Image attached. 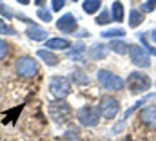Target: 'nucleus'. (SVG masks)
Masks as SVG:
<instances>
[{
	"instance_id": "1",
	"label": "nucleus",
	"mask_w": 156,
	"mask_h": 141,
	"mask_svg": "<svg viewBox=\"0 0 156 141\" xmlns=\"http://www.w3.org/2000/svg\"><path fill=\"white\" fill-rule=\"evenodd\" d=\"M125 85L133 94H142L151 89V78L144 72H131L125 80Z\"/></svg>"
},
{
	"instance_id": "2",
	"label": "nucleus",
	"mask_w": 156,
	"mask_h": 141,
	"mask_svg": "<svg viewBox=\"0 0 156 141\" xmlns=\"http://www.w3.org/2000/svg\"><path fill=\"white\" fill-rule=\"evenodd\" d=\"M49 92L55 100H64L71 92V81L66 76H51L49 78Z\"/></svg>"
},
{
	"instance_id": "3",
	"label": "nucleus",
	"mask_w": 156,
	"mask_h": 141,
	"mask_svg": "<svg viewBox=\"0 0 156 141\" xmlns=\"http://www.w3.org/2000/svg\"><path fill=\"white\" fill-rule=\"evenodd\" d=\"M73 110H71V105L64 100H55L49 103V116L55 123H64V121H69Z\"/></svg>"
},
{
	"instance_id": "4",
	"label": "nucleus",
	"mask_w": 156,
	"mask_h": 141,
	"mask_svg": "<svg viewBox=\"0 0 156 141\" xmlns=\"http://www.w3.org/2000/svg\"><path fill=\"white\" fill-rule=\"evenodd\" d=\"M15 70H16V74H18L20 78H33V76L38 74L40 67H38V62H37L35 58H31V56H22V58L16 60Z\"/></svg>"
},
{
	"instance_id": "5",
	"label": "nucleus",
	"mask_w": 156,
	"mask_h": 141,
	"mask_svg": "<svg viewBox=\"0 0 156 141\" xmlns=\"http://www.w3.org/2000/svg\"><path fill=\"white\" fill-rule=\"evenodd\" d=\"M96 78H98V83L104 89H107V91H120L125 85V81L118 74H115V72H111L107 69H100L98 74H96Z\"/></svg>"
},
{
	"instance_id": "6",
	"label": "nucleus",
	"mask_w": 156,
	"mask_h": 141,
	"mask_svg": "<svg viewBox=\"0 0 156 141\" xmlns=\"http://www.w3.org/2000/svg\"><path fill=\"white\" fill-rule=\"evenodd\" d=\"M76 118L83 127H96L100 121V110L93 105H83L82 108H78Z\"/></svg>"
},
{
	"instance_id": "7",
	"label": "nucleus",
	"mask_w": 156,
	"mask_h": 141,
	"mask_svg": "<svg viewBox=\"0 0 156 141\" xmlns=\"http://www.w3.org/2000/svg\"><path fill=\"white\" fill-rule=\"evenodd\" d=\"M98 110H100V116H104L105 119H115L120 112V101L113 96H104L100 100Z\"/></svg>"
},
{
	"instance_id": "8",
	"label": "nucleus",
	"mask_w": 156,
	"mask_h": 141,
	"mask_svg": "<svg viewBox=\"0 0 156 141\" xmlns=\"http://www.w3.org/2000/svg\"><path fill=\"white\" fill-rule=\"evenodd\" d=\"M129 56H131V62L136 65V67H142V69H147L151 67V58H149V53L145 49H142L140 45H129Z\"/></svg>"
},
{
	"instance_id": "9",
	"label": "nucleus",
	"mask_w": 156,
	"mask_h": 141,
	"mask_svg": "<svg viewBox=\"0 0 156 141\" xmlns=\"http://www.w3.org/2000/svg\"><path fill=\"white\" fill-rule=\"evenodd\" d=\"M56 27H58L64 35H71V33H75L76 27H78L75 15H73V13H66L62 18L56 20Z\"/></svg>"
},
{
	"instance_id": "10",
	"label": "nucleus",
	"mask_w": 156,
	"mask_h": 141,
	"mask_svg": "<svg viewBox=\"0 0 156 141\" xmlns=\"http://www.w3.org/2000/svg\"><path fill=\"white\" fill-rule=\"evenodd\" d=\"M140 119L147 129H156V105H149L145 108H142Z\"/></svg>"
},
{
	"instance_id": "11",
	"label": "nucleus",
	"mask_w": 156,
	"mask_h": 141,
	"mask_svg": "<svg viewBox=\"0 0 156 141\" xmlns=\"http://www.w3.org/2000/svg\"><path fill=\"white\" fill-rule=\"evenodd\" d=\"M107 53H109V47H107V43H102V42L93 43L91 49H89V56L93 60H104L107 56Z\"/></svg>"
},
{
	"instance_id": "12",
	"label": "nucleus",
	"mask_w": 156,
	"mask_h": 141,
	"mask_svg": "<svg viewBox=\"0 0 156 141\" xmlns=\"http://www.w3.org/2000/svg\"><path fill=\"white\" fill-rule=\"evenodd\" d=\"M26 35H27V38H29V40H33V42H45V40H47V31L40 29V27H37V26L27 27Z\"/></svg>"
},
{
	"instance_id": "13",
	"label": "nucleus",
	"mask_w": 156,
	"mask_h": 141,
	"mask_svg": "<svg viewBox=\"0 0 156 141\" xmlns=\"http://www.w3.org/2000/svg\"><path fill=\"white\" fill-rule=\"evenodd\" d=\"M45 47L47 49H60V51H64V49L71 47V42L66 40V38H49L45 42Z\"/></svg>"
},
{
	"instance_id": "14",
	"label": "nucleus",
	"mask_w": 156,
	"mask_h": 141,
	"mask_svg": "<svg viewBox=\"0 0 156 141\" xmlns=\"http://www.w3.org/2000/svg\"><path fill=\"white\" fill-rule=\"evenodd\" d=\"M37 56H38L42 62H45L47 65H58V56L55 54V53H51L49 49H40L38 53H37Z\"/></svg>"
},
{
	"instance_id": "15",
	"label": "nucleus",
	"mask_w": 156,
	"mask_h": 141,
	"mask_svg": "<svg viewBox=\"0 0 156 141\" xmlns=\"http://www.w3.org/2000/svg\"><path fill=\"white\" fill-rule=\"evenodd\" d=\"M83 51H85V43L83 42H76L69 51H67V58H71V60H78V58H82V54H83Z\"/></svg>"
},
{
	"instance_id": "16",
	"label": "nucleus",
	"mask_w": 156,
	"mask_h": 141,
	"mask_svg": "<svg viewBox=\"0 0 156 141\" xmlns=\"http://www.w3.org/2000/svg\"><path fill=\"white\" fill-rule=\"evenodd\" d=\"M100 7H102V0H85V2L82 4V9H83L87 15L96 13Z\"/></svg>"
},
{
	"instance_id": "17",
	"label": "nucleus",
	"mask_w": 156,
	"mask_h": 141,
	"mask_svg": "<svg viewBox=\"0 0 156 141\" xmlns=\"http://www.w3.org/2000/svg\"><path fill=\"white\" fill-rule=\"evenodd\" d=\"M111 15H113V20L115 22H122L123 20V4L122 2H113V7H111Z\"/></svg>"
},
{
	"instance_id": "18",
	"label": "nucleus",
	"mask_w": 156,
	"mask_h": 141,
	"mask_svg": "<svg viewBox=\"0 0 156 141\" xmlns=\"http://www.w3.org/2000/svg\"><path fill=\"white\" fill-rule=\"evenodd\" d=\"M109 49L115 51L116 54H125V53H129V45H127L125 42H122V40H115V42H111V43H109Z\"/></svg>"
},
{
	"instance_id": "19",
	"label": "nucleus",
	"mask_w": 156,
	"mask_h": 141,
	"mask_svg": "<svg viewBox=\"0 0 156 141\" xmlns=\"http://www.w3.org/2000/svg\"><path fill=\"white\" fill-rule=\"evenodd\" d=\"M142 22H144V13L138 11V9H133L131 11V18H129V26L131 27H138Z\"/></svg>"
},
{
	"instance_id": "20",
	"label": "nucleus",
	"mask_w": 156,
	"mask_h": 141,
	"mask_svg": "<svg viewBox=\"0 0 156 141\" xmlns=\"http://www.w3.org/2000/svg\"><path fill=\"white\" fill-rule=\"evenodd\" d=\"M71 80L76 83V85H87L89 83V76L83 72V70H75L71 74Z\"/></svg>"
},
{
	"instance_id": "21",
	"label": "nucleus",
	"mask_w": 156,
	"mask_h": 141,
	"mask_svg": "<svg viewBox=\"0 0 156 141\" xmlns=\"http://www.w3.org/2000/svg\"><path fill=\"white\" fill-rule=\"evenodd\" d=\"M125 31L122 27L118 29H107V31H102V38H123Z\"/></svg>"
},
{
	"instance_id": "22",
	"label": "nucleus",
	"mask_w": 156,
	"mask_h": 141,
	"mask_svg": "<svg viewBox=\"0 0 156 141\" xmlns=\"http://www.w3.org/2000/svg\"><path fill=\"white\" fill-rule=\"evenodd\" d=\"M111 20H113V15H111V11H109V9H104V11L96 16V24H100V26L109 24Z\"/></svg>"
},
{
	"instance_id": "23",
	"label": "nucleus",
	"mask_w": 156,
	"mask_h": 141,
	"mask_svg": "<svg viewBox=\"0 0 156 141\" xmlns=\"http://www.w3.org/2000/svg\"><path fill=\"white\" fill-rule=\"evenodd\" d=\"M0 35H7V36H15L16 29H13L9 24H5L4 20H0Z\"/></svg>"
},
{
	"instance_id": "24",
	"label": "nucleus",
	"mask_w": 156,
	"mask_h": 141,
	"mask_svg": "<svg viewBox=\"0 0 156 141\" xmlns=\"http://www.w3.org/2000/svg\"><path fill=\"white\" fill-rule=\"evenodd\" d=\"M37 16H38L42 22H51V13L47 9H38L37 11Z\"/></svg>"
},
{
	"instance_id": "25",
	"label": "nucleus",
	"mask_w": 156,
	"mask_h": 141,
	"mask_svg": "<svg viewBox=\"0 0 156 141\" xmlns=\"http://www.w3.org/2000/svg\"><path fill=\"white\" fill-rule=\"evenodd\" d=\"M0 15L2 16H5V18H13L15 15H13V11H11V7H7L5 4H2L0 2Z\"/></svg>"
},
{
	"instance_id": "26",
	"label": "nucleus",
	"mask_w": 156,
	"mask_h": 141,
	"mask_svg": "<svg viewBox=\"0 0 156 141\" xmlns=\"http://www.w3.org/2000/svg\"><path fill=\"white\" fill-rule=\"evenodd\" d=\"M156 9V0H147L144 5H142V11H145V13H151V11H154Z\"/></svg>"
},
{
	"instance_id": "27",
	"label": "nucleus",
	"mask_w": 156,
	"mask_h": 141,
	"mask_svg": "<svg viewBox=\"0 0 156 141\" xmlns=\"http://www.w3.org/2000/svg\"><path fill=\"white\" fill-rule=\"evenodd\" d=\"M7 53H9V47H7V43H5L4 40H0V60H2V58L7 54Z\"/></svg>"
},
{
	"instance_id": "28",
	"label": "nucleus",
	"mask_w": 156,
	"mask_h": 141,
	"mask_svg": "<svg viewBox=\"0 0 156 141\" xmlns=\"http://www.w3.org/2000/svg\"><path fill=\"white\" fill-rule=\"evenodd\" d=\"M64 5H66V0H53V11H60L64 9Z\"/></svg>"
},
{
	"instance_id": "29",
	"label": "nucleus",
	"mask_w": 156,
	"mask_h": 141,
	"mask_svg": "<svg viewBox=\"0 0 156 141\" xmlns=\"http://www.w3.org/2000/svg\"><path fill=\"white\" fill-rule=\"evenodd\" d=\"M66 141H78V136L75 130H69L67 134H66Z\"/></svg>"
},
{
	"instance_id": "30",
	"label": "nucleus",
	"mask_w": 156,
	"mask_h": 141,
	"mask_svg": "<svg viewBox=\"0 0 156 141\" xmlns=\"http://www.w3.org/2000/svg\"><path fill=\"white\" fill-rule=\"evenodd\" d=\"M16 2H18V4H22V5H27L31 0H16Z\"/></svg>"
},
{
	"instance_id": "31",
	"label": "nucleus",
	"mask_w": 156,
	"mask_h": 141,
	"mask_svg": "<svg viewBox=\"0 0 156 141\" xmlns=\"http://www.w3.org/2000/svg\"><path fill=\"white\" fill-rule=\"evenodd\" d=\"M151 38H153V42H156V29L154 31H151Z\"/></svg>"
},
{
	"instance_id": "32",
	"label": "nucleus",
	"mask_w": 156,
	"mask_h": 141,
	"mask_svg": "<svg viewBox=\"0 0 156 141\" xmlns=\"http://www.w3.org/2000/svg\"><path fill=\"white\" fill-rule=\"evenodd\" d=\"M44 2H45V0H35V4H37V5H42Z\"/></svg>"
},
{
	"instance_id": "33",
	"label": "nucleus",
	"mask_w": 156,
	"mask_h": 141,
	"mask_svg": "<svg viewBox=\"0 0 156 141\" xmlns=\"http://www.w3.org/2000/svg\"><path fill=\"white\" fill-rule=\"evenodd\" d=\"M122 141H133V139H129V138H125V139H122Z\"/></svg>"
},
{
	"instance_id": "34",
	"label": "nucleus",
	"mask_w": 156,
	"mask_h": 141,
	"mask_svg": "<svg viewBox=\"0 0 156 141\" xmlns=\"http://www.w3.org/2000/svg\"><path fill=\"white\" fill-rule=\"evenodd\" d=\"M73 2H78V0H73Z\"/></svg>"
}]
</instances>
